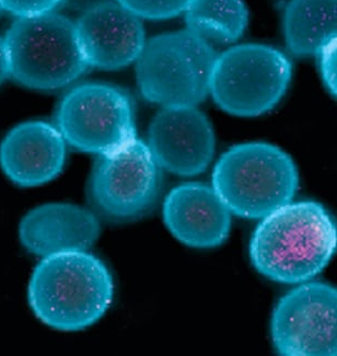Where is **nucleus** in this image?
I'll return each mask as SVG.
<instances>
[{
	"label": "nucleus",
	"instance_id": "obj_1",
	"mask_svg": "<svg viewBox=\"0 0 337 356\" xmlns=\"http://www.w3.org/2000/svg\"><path fill=\"white\" fill-rule=\"evenodd\" d=\"M336 245V226L323 205L290 202L263 217L249 254L255 270L270 281L300 284L327 268Z\"/></svg>",
	"mask_w": 337,
	"mask_h": 356
},
{
	"label": "nucleus",
	"instance_id": "obj_2",
	"mask_svg": "<svg viewBox=\"0 0 337 356\" xmlns=\"http://www.w3.org/2000/svg\"><path fill=\"white\" fill-rule=\"evenodd\" d=\"M114 281L104 261L89 251L42 258L28 287L30 307L44 325L75 332L98 323L113 302Z\"/></svg>",
	"mask_w": 337,
	"mask_h": 356
},
{
	"label": "nucleus",
	"instance_id": "obj_3",
	"mask_svg": "<svg viewBox=\"0 0 337 356\" xmlns=\"http://www.w3.org/2000/svg\"><path fill=\"white\" fill-rule=\"evenodd\" d=\"M213 188L231 214L262 220L294 200L299 172L293 158L268 143L236 145L219 158Z\"/></svg>",
	"mask_w": 337,
	"mask_h": 356
},
{
	"label": "nucleus",
	"instance_id": "obj_4",
	"mask_svg": "<svg viewBox=\"0 0 337 356\" xmlns=\"http://www.w3.org/2000/svg\"><path fill=\"white\" fill-rule=\"evenodd\" d=\"M218 53L188 29L147 40L136 62L139 90L161 106H197L209 95Z\"/></svg>",
	"mask_w": 337,
	"mask_h": 356
},
{
	"label": "nucleus",
	"instance_id": "obj_5",
	"mask_svg": "<svg viewBox=\"0 0 337 356\" xmlns=\"http://www.w3.org/2000/svg\"><path fill=\"white\" fill-rule=\"evenodd\" d=\"M10 77L34 90H55L89 68L72 21L56 13L18 18L5 38Z\"/></svg>",
	"mask_w": 337,
	"mask_h": 356
},
{
	"label": "nucleus",
	"instance_id": "obj_6",
	"mask_svg": "<svg viewBox=\"0 0 337 356\" xmlns=\"http://www.w3.org/2000/svg\"><path fill=\"white\" fill-rule=\"evenodd\" d=\"M293 77V63L275 47L241 44L218 54L209 95L222 111L254 118L281 102Z\"/></svg>",
	"mask_w": 337,
	"mask_h": 356
},
{
	"label": "nucleus",
	"instance_id": "obj_7",
	"mask_svg": "<svg viewBox=\"0 0 337 356\" xmlns=\"http://www.w3.org/2000/svg\"><path fill=\"white\" fill-rule=\"evenodd\" d=\"M163 168L147 143L135 137L119 149L98 156L88 195L95 213L112 222L136 220L156 204Z\"/></svg>",
	"mask_w": 337,
	"mask_h": 356
},
{
	"label": "nucleus",
	"instance_id": "obj_8",
	"mask_svg": "<svg viewBox=\"0 0 337 356\" xmlns=\"http://www.w3.org/2000/svg\"><path fill=\"white\" fill-rule=\"evenodd\" d=\"M55 125L67 145L93 155H106L137 137L133 100L108 83L70 89L58 104Z\"/></svg>",
	"mask_w": 337,
	"mask_h": 356
},
{
	"label": "nucleus",
	"instance_id": "obj_9",
	"mask_svg": "<svg viewBox=\"0 0 337 356\" xmlns=\"http://www.w3.org/2000/svg\"><path fill=\"white\" fill-rule=\"evenodd\" d=\"M337 291L323 282H304L278 300L270 336L283 356H335Z\"/></svg>",
	"mask_w": 337,
	"mask_h": 356
},
{
	"label": "nucleus",
	"instance_id": "obj_10",
	"mask_svg": "<svg viewBox=\"0 0 337 356\" xmlns=\"http://www.w3.org/2000/svg\"><path fill=\"white\" fill-rule=\"evenodd\" d=\"M147 145L163 170L194 177L211 165L216 136L197 106H163L151 120Z\"/></svg>",
	"mask_w": 337,
	"mask_h": 356
},
{
	"label": "nucleus",
	"instance_id": "obj_11",
	"mask_svg": "<svg viewBox=\"0 0 337 356\" xmlns=\"http://www.w3.org/2000/svg\"><path fill=\"white\" fill-rule=\"evenodd\" d=\"M89 67L117 70L136 62L146 43L142 19L117 1L81 13L75 24Z\"/></svg>",
	"mask_w": 337,
	"mask_h": 356
},
{
	"label": "nucleus",
	"instance_id": "obj_12",
	"mask_svg": "<svg viewBox=\"0 0 337 356\" xmlns=\"http://www.w3.org/2000/svg\"><path fill=\"white\" fill-rule=\"evenodd\" d=\"M67 143L56 125L28 121L13 127L0 144V167L22 188L43 186L60 176Z\"/></svg>",
	"mask_w": 337,
	"mask_h": 356
},
{
	"label": "nucleus",
	"instance_id": "obj_13",
	"mask_svg": "<svg viewBox=\"0 0 337 356\" xmlns=\"http://www.w3.org/2000/svg\"><path fill=\"white\" fill-rule=\"evenodd\" d=\"M163 213L169 232L192 248H215L229 237L231 212L207 184L175 186L165 197Z\"/></svg>",
	"mask_w": 337,
	"mask_h": 356
},
{
	"label": "nucleus",
	"instance_id": "obj_14",
	"mask_svg": "<svg viewBox=\"0 0 337 356\" xmlns=\"http://www.w3.org/2000/svg\"><path fill=\"white\" fill-rule=\"evenodd\" d=\"M101 222L97 213L70 203H47L26 213L19 225V239L34 256L85 251L98 241Z\"/></svg>",
	"mask_w": 337,
	"mask_h": 356
},
{
	"label": "nucleus",
	"instance_id": "obj_15",
	"mask_svg": "<svg viewBox=\"0 0 337 356\" xmlns=\"http://www.w3.org/2000/svg\"><path fill=\"white\" fill-rule=\"evenodd\" d=\"M337 0H289L283 13L286 45L295 56H315L336 39Z\"/></svg>",
	"mask_w": 337,
	"mask_h": 356
},
{
	"label": "nucleus",
	"instance_id": "obj_16",
	"mask_svg": "<svg viewBox=\"0 0 337 356\" xmlns=\"http://www.w3.org/2000/svg\"><path fill=\"white\" fill-rule=\"evenodd\" d=\"M184 13L186 29L211 44L238 41L249 24L243 0H193Z\"/></svg>",
	"mask_w": 337,
	"mask_h": 356
},
{
	"label": "nucleus",
	"instance_id": "obj_17",
	"mask_svg": "<svg viewBox=\"0 0 337 356\" xmlns=\"http://www.w3.org/2000/svg\"><path fill=\"white\" fill-rule=\"evenodd\" d=\"M140 19L165 20L186 13L193 0H116Z\"/></svg>",
	"mask_w": 337,
	"mask_h": 356
},
{
	"label": "nucleus",
	"instance_id": "obj_18",
	"mask_svg": "<svg viewBox=\"0 0 337 356\" xmlns=\"http://www.w3.org/2000/svg\"><path fill=\"white\" fill-rule=\"evenodd\" d=\"M64 0H0V8L13 13L18 18L39 16L54 13L62 7Z\"/></svg>",
	"mask_w": 337,
	"mask_h": 356
},
{
	"label": "nucleus",
	"instance_id": "obj_19",
	"mask_svg": "<svg viewBox=\"0 0 337 356\" xmlns=\"http://www.w3.org/2000/svg\"><path fill=\"white\" fill-rule=\"evenodd\" d=\"M322 79L327 90L336 95V39L327 42L315 54Z\"/></svg>",
	"mask_w": 337,
	"mask_h": 356
},
{
	"label": "nucleus",
	"instance_id": "obj_20",
	"mask_svg": "<svg viewBox=\"0 0 337 356\" xmlns=\"http://www.w3.org/2000/svg\"><path fill=\"white\" fill-rule=\"evenodd\" d=\"M113 1L116 0H64L62 7L75 13H83L99 6L113 3Z\"/></svg>",
	"mask_w": 337,
	"mask_h": 356
},
{
	"label": "nucleus",
	"instance_id": "obj_21",
	"mask_svg": "<svg viewBox=\"0 0 337 356\" xmlns=\"http://www.w3.org/2000/svg\"><path fill=\"white\" fill-rule=\"evenodd\" d=\"M8 77H10V70H9L7 49H6L5 40L0 38V85H3Z\"/></svg>",
	"mask_w": 337,
	"mask_h": 356
}]
</instances>
